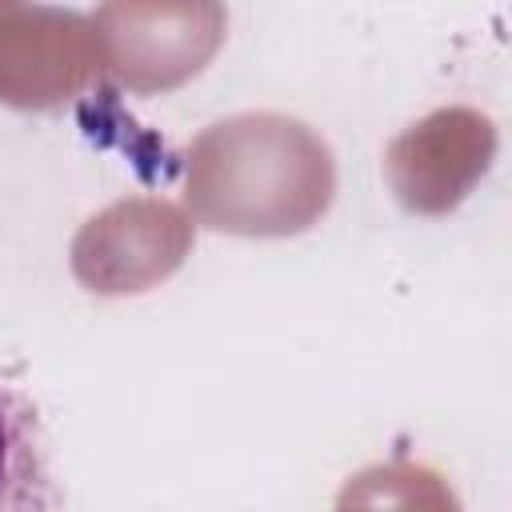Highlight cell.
Returning <instances> with one entry per match:
<instances>
[{
  "mask_svg": "<svg viewBox=\"0 0 512 512\" xmlns=\"http://www.w3.org/2000/svg\"><path fill=\"white\" fill-rule=\"evenodd\" d=\"M332 148L296 116L240 112L184 152V208L196 224L248 240L300 236L332 208Z\"/></svg>",
  "mask_w": 512,
  "mask_h": 512,
  "instance_id": "obj_1",
  "label": "cell"
},
{
  "mask_svg": "<svg viewBox=\"0 0 512 512\" xmlns=\"http://www.w3.org/2000/svg\"><path fill=\"white\" fill-rule=\"evenodd\" d=\"M108 76L136 96L196 80L228 36L224 0H100L92 16Z\"/></svg>",
  "mask_w": 512,
  "mask_h": 512,
  "instance_id": "obj_2",
  "label": "cell"
},
{
  "mask_svg": "<svg viewBox=\"0 0 512 512\" xmlns=\"http://www.w3.org/2000/svg\"><path fill=\"white\" fill-rule=\"evenodd\" d=\"M196 244V224L180 204L128 196L96 212L72 236V276L92 296H136L164 284Z\"/></svg>",
  "mask_w": 512,
  "mask_h": 512,
  "instance_id": "obj_3",
  "label": "cell"
},
{
  "mask_svg": "<svg viewBox=\"0 0 512 512\" xmlns=\"http://www.w3.org/2000/svg\"><path fill=\"white\" fill-rule=\"evenodd\" d=\"M104 76V52L88 16L32 0H12L0 12V104L52 112Z\"/></svg>",
  "mask_w": 512,
  "mask_h": 512,
  "instance_id": "obj_4",
  "label": "cell"
},
{
  "mask_svg": "<svg viewBox=\"0 0 512 512\" xmlns=\"http://www.w3.org/2000/svg\"><path fill=\"white\" fill-rule=\"evenodd\" d=\"M496 160V124L464 104L436 108L384 148L392 196L412 216H448Z\"/></svg>",
  "mask_w": 512,
  "mask_h": 512,
  "instance_id": "obj_5",
  "label": "cell"
},
{
  "mask_svg": "<svg viewBox=\"0 0 512 512\" xmlns=\"http://www.w3.org/2000/svg\"><path fill=\"white\" fill-rule=\"evenodd\" d=\"M52 480L44 436L36 428V412L28 400L0 384V512L48 508Z\"/></svg>",
  "mask_w": 512,
  "mask_h": 512,
  "instance_id": "obj_6",
  "label": "cell"
},
{
  "mask_svg": "<svg viewBox=\"0 0 512 512\" xmlns=\"http://www.w3.org/2000/svg\"><path fill=\"white\" fill-rule=\"evenodd\" d=\"M8 4H12V0H0V12H4V8H8Z\"/></svg>",
  "mask_w": 512,
  "mask_h": 512,
  "instance_id": "obj_7",
  "label": "cell"
}]
</instances>
